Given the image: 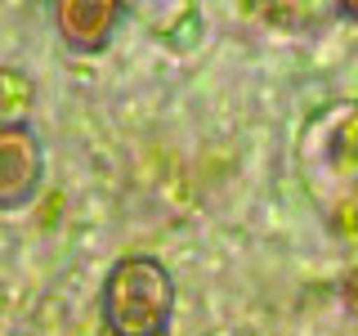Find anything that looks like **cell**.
Segmentation results:
<instances>
[{"instance_id": "6da1fadb", "label": "cell", "mask_w": 358, "mask_h": 336, "mask_svg": "<svg viewBox=\"0 0 358 336\" xmlns=\"http://www.w3.org/2000/svg\"><path fill=\"white\" fill-rule=\"evenodd\" d=\"M300 175L336 229L358 233V99L318 108L300 130Z\"/></svg>"}, {"instance_id": "7a4b0ae2", "label": "cell", "mask_w": 358, "mask_h": 336, "mask_svg": "<svg viewBox=\"0 0 358 336\" xmlns=\"http://www.w3.org/2000/svg\"><path fill=\"white\" fill-rule=\"evenodd\" d=\"M175 309V283L157 255H126L103 283L108 336H166Z\"/></svg>"}, {"instance_id": "3957f363", "label": "cell", "mask_w": 358, "mask_h": 336, "mask_svg": "<svg viewBox=\"0 0 358 336\" xmlns=\"http://www.w3.org/2000/svg\"><path fill=\"white\" fill-rule=\"evenodd\" d=\"M45 153L27 121H0V206H27L41 188Z\"/></svg>"}, {"instance_id": "277c9868", "label": "cell", "mask_w": 358, "mask_h": 336, "mask_svg": "<svg viewBox=\"0 0 358 336\" xmlns=\"http://www.w3.org/2000/svg\"><path fill=\"white\" fill-rule=\"evenodd\" d=\"M121 22V5L117 0H63L54 9V27L67 41V50H81V54H99L112 41Z\"/></svg>"}, {"instance_id": "5b68a950", "label": "cell", "mask_w": 358, "mask_h": 336, "mask_svg": "<svg viewBox=\"0 0 358 336\" xmlns=\"http://www.w3.org/2000/svg\"><path fill=\"white\" fill-rule=\"evenodd\" d=\"M31 104V81L22 67H0V121H18Z\"/></svg>"}, {"instance_id": "8992f818", "label": "cell", "mask_w": 358, "mask_h": 336, "mask_svg": "<svg viewBox=\"0 0 358 336\" xmlns=\"http://www.w3.org/2000/svg\"><path fill=\"white\" fill-rule=\"evenodd\" d=\"M345 305H350V314L358 318V269H354L350 278H345Z\"/></svg>"}, {"instance_id": "52a82bcc", "label": "cell", "mask_w": 358, "mask_h": 336, "mask_svg": "<svg viewBox=\"0 0 358 336\" xmlns=\"http://www.w3.org/2000/svg\"><path fill=\"white\" fill-rule=\"evenodd\" d=\"M341 14H345V18H354V22H358V0H345V5H341Z\"/></svg>"}]
</instances>
